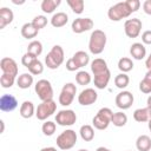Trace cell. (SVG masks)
<instances>
[{"label": "cell", "mask_w": 151, "mask_h": 151, "mask_svg": "<svg viewBox=\"0 0 151 151\" xmlns=\"http://www.w3.org/2000/svg\"><path fill=\"white\" fill-rule=\"evenodd\" d=\"M106 34L101 29H94L88 40V50L92 54H100L103 53L105 46H106Z\"/></svg>", "instance_id": "6da1fadb"}, {"label": "cell", "mask_w": 151, "mask_h": 151, "mask_svg": "<svg viewBox=\"0 0 151 151\" xmlns=\"http://www.w3.org/2000/svg\"><path fill=\"white\" fill-rule=\"evenodd\" d=\"M64 50L60 45H54L45 57V64L50 70H57L64 63Z\"/></svg>", "instance_id": "7a4b0ae2"}, {"label": "cell", "mask_w": 151, "mask_h": 151, "mask_svg": "<svg viewBox=\"0 0 151 151\" xmlns=\"http://www.w3.org/2000/svg\"><path fill=\"white\" fill-rule=\"evenodd\" d=\"M132 14L131 9L129 8L126 1H120L111 6L107 11V17L112 21H120L122 19H125Z\"/></svg>", "instance_id": "3957f363"}, {"label": "cell", "mask_w": 151, "mask_h": 151, "mask_svg": "<svg viewBox=\"0 0 151 151\" xmlns=\"http://www.w3.org/2000/svg\"><path fill=\"white\" fill-rule=\"evenodd\" d=\"M113 112L109 107H101L92 119V124L97 130H105L111 124Z\"/></svg>", "instance_id": "277c9868"}, {"label": "cell", "mask_w": 151, "mask_h": 151, "mask_svg": "<svg viewBox=\"0 0 151 151\" xmlns=\"http://www.w3.org/2000/svg\"><path fill=\"white\" fill-rule=\"evenodd\" d=\"M57 146L60 150H70L77 143V133L74 130H65L57 137Z\"/></svg>", "instance_id": "5b68a950"}, {"label": "cell", "mask_w": 151, "mask_h": 151, "mask_svg": "<svg viewBox=\"0 0 151 151\" xmlns=\"http://www.w3.org/2000/svg\"><path fill=\"white\" fill-rule=\"evenodd\" d=\"M34 91L41 101L53 99V87L47 79H40L34 85Z\"/></svg>", "instance_id": "8992f818"}, {"label": "cell", "mask_w": 151, "mask_h": 151, "mask_svg": "<svg viewBox=\"0 0 151 151\" xmlns=\"http://www.w3.org/2000/svg\"><path fill=\"white\" fill-rule=\"evenodd\" d=\"M55 110H57V103L53 99L41 101V104H39L35 110V117L39 120H46L55 112Z\"/></svg>", "instance_id": "52a82bcc"}, {"label": "cell", "mask_w": 151, "mask_h": 151, "mask_svg": "<svg viewBox=\"0 0 151 151\" xmlns=\"http://www.w3.org/2000/svg\"><path fill=\"white\" fill-rule=\"evenodd\" d=\"M77 86L73 83H66L59 94V104L63 106H70L76 97Z\"/></svg>", "instance_id": "ba28073f"}, {"label": "cell", "mask_w": 151, "mask_h": 151, "mask_svg": "<svg viewBox=\"0 0 151 151\" xmlns=\"http://www.w3.org/2000/svg\"><path fill=\"white\" fill-rule=\"evenodd\" d=\"M77 122V114L73 110H60L55 114V123L60 126H71Z\"/></svg>", "instance_id": "9c48e42d"}, {"label": "cell", "mask_w": 151, "mask_h": 151, "mask_svg": "<svg viewBox=\"0 0 151 151\" xmlns=\"http://www.w3.org/2000/svg\"><path fill=\"white\" fill-rule=\"evenodd\" d=\"M142 27H143V24L138 18L127 19L124 22V31L129 38H137L140 34Z\"/></svg>", "instance_id": "30bf717a"}, {"label": "cell", "mask_w": 151, "mask_h": 151, "mask_svg": "<svg viewBox=\"0 0 151 151\" xmlns=\"http://www.w3.org/2000/svg\"><path fill=\"white\" fill-rule=\"evenodd\" d=\"M93 26H94V22L91 18H77L73 20L71 28L74 33L80 34L86 31H90L91 28H93Z\"/></svg>", "instance_id": "8fae6325"}, {"label": "cell", "mask_w": 151, "mask_h": 151, "mask_svg": "<svg viewBox=\"0 0 151 151\" xmlns=\"http://www.w3.org/2000/svg\"><path fill=\"white\" fill-rule=\"evenodd\" d=\"M98 99V93L94 88H85L78 94V103L83 106H90L94 104Z\"/></svg>", "instance_id": "7c38bea8"}, {"label": "cell", "mask_w": 151, "mask_h": 151, "mask_svg": "<svg viewBox=\"0 0 151 151\" xmlns=\"http://www.w3.org/2000/svg\"><path fill=\"white\" fill-rule=\"evenodd\" d=\"M133 94L130 91H122L116 96V105L120 110H127L133 104Z\"/></svg>", "instance_id": "4fadbf2b"}, {"label": "cell", "mask_w": 151, "mask_h": 151, "mask_svg": "<svg viewBox=\"0 0 151 151\" xmlns=\"http://www.w3.org/2000/svg\"><path fill=\"white\" fill-rule=\"evenodd\" d=\"M0 68H1L2 73H5V74H9L13 77L18 76V71H19L18 65H17L15 60L12 58H8V57L2 58L0 61Z\"/></svg>", "instance_id": "5bb4252c"}, {"label": "cell", "mask_w": 151, "mask_h": 151, "mask_svg": "<svg viewBox=\"0 0 151 151\" xmlns=\"http://www.w3.org/2000/svg\"><path fill=\"white\" fill-rule=\"evenodd\" d=\"M18 107V100L12 94H2L0 98V110L2 112H11Z\"/></svg>", "instance_id": "9a60e30c"}, {"label": "cell", "mask_w": 151, "mask_h": 151, "mask_svg": "<svg viewBox=\"0 0 151 151\" xmlns=\"http://www.w3.org/2000/svg\"><path fill=\"white\" fill-rule=\"evenodd\" d=\"M110 79H111V72H110V70H107L105 72L96 74L94 78H93V83H94V86L98 90H104L109 85Z\"/></svg>", "instance_id": "2e32d148"}, {"label": "cell", "mask_w": 151, "mask_h": 151, "mask_svg": "<svg viewBox=\"0 0 151 151\" xmlns=\"http://www.w3.org/2000/svg\"><path fill=\"white\" fill-rule=\"evenodd\" d=\"M130 54L136 60H142L146 57V48L142 42H134L130 47Z\"/></svg>", "instance_id": "e0dca14e"}, {"label": "cell", "mask_w": 151, "mask_h": 151, "mask_svg": "<svg viewBox=\"0 0 151 151\" xmlns=\"http://www.w3.org/2000/svg\"><path fill=\"white\" fill-rule=\"evenodd\" d=\"M133 119L138 123H145L149 122L151 119V107L146 106V107H142V109H137L133 112Z\"/></svg>", "instance_id": "ac0fdd59"}, {"label": "cell", "mask_w": 151, "mask_h": 151, "mask_svg": "<svg viewBox=\"0 0 151 151\" xmlns=\"http://www.w3.org/2000/svg\"><path fill=\"white\" fill-rule=\"evenodd\" d=\"M13 18H14V14L12 9H9L8 7H1L0 8V29L9 25L13 21Z\"/></svg>", "instance_id": "d6986e66"}, {"label": "cell", "mask_w": 151, "mask_h": 151, "mask_svg": "<svg viewBox=\"0 0 151 151\" xmlns=\"http://www.w3.org/2000/svg\"><path fill=\"white\" fill-rule=\"evenodd\" d=\"M35 110H37V109L34 107V104H33L32 101L25 100V101L21 104L19 112H20V116H21L22 118L28 119V118H32V117L35 114Z\"/></svg>", "instance_id": "ffe728a7"}, {"label": "cell", "mask_w": 151, "mask_h": 151, "mask_svg": "<svg viewBox=\"0 0 151 151\" xmlns=\"http://www.w3.org/2000/svg\"><path fill=\"white\" fill-rule=\"evenodd\" d=\"M67 21H68V15L65 12H58V13L53 14L51 18V25L55 28L64 27L67 24Z\"/></svg>", "instance_id": "44dd1931"}, {"label": "cell", "mask_w": 151, "mask_h": 151, "mask_svg": "<svg viewBox=\"0 0 151 151\" xmlns=\"http://www.w3.org/2000/svg\"><path fill=\"white\" fill-rule=\"evenodd\" d=\"M107 70H109L107 63H106L104 59H101V58H96V59L91 63V71H92L93 76L99 74V73H101V72H105V71H107Z\"/></svg>", "instance_id": "7402d4cb"}, {"label": "cell", "mask_w": 151, "mask_h": 151, "mask_svg": "<svg viewBox=\"0 0 151 151\" xmlns=\"http://www.w3.org/2000/svg\"><path fill=\"white\" fill-rule=\"evenodd\" d=\"M17 85L19 88L26 90L33 85V76L31 73H22L17 78Z\"/></svg>", "instance_id": "603a6c76"}, {"label": "cell", "mask_w": 151, "mask_h": 151, "mask_svg": "<svg viewBox=\"0 0 151 151\" xmlns=\"http://www.w3.org/2000/svg\"><path fill=\"white\" fill-rule=\"evenodd\" d=\"M39 29H37L32 22H26L21 26V35L25 39H33L38 35Z\"/></svg>", "instance_id": "cb8c5ba5"}, {"label": "cell", "mask_w": 151, "mask_h": 151, "mask_svg": "<svg viewBox=\"0 0 151 151\" xmlns=\"http://www.w3.org/2000/svg\"><path fill=\"white\" fill-rule=\"evenodd\" d=\"M136 147L138 151H150L151 150V138L146 134H140L136 140Z\"/></svg>", "instance_id": "d4e9b609"}, {"label": "cell", "mask_w": 151, "mask_h": 151, "mask_svg": "<svg viewBox=\"0 0 151 151\" xmlns=\"http://www.w3.org/2000/svg\"><path fill=\"white\" fill-rule=\"evenodd\" d=\"M72 59L74 60V63L78 65L79 68L86 66V65L90 63V57H88V54H87L86 52H84V51H78V52H76V53L72 55Z\"/></svg>", "instance_id": "484cf974"}, {"label": "cell", "mask_w": 151, "mask_h": 151, "mask_svg": "<svg viewBox=\"0 0 151 151\" xmlns=\"http://www.w3.org/2000/svg\"><path fill=\"white\" fill-rule=\"evenodd\" d=\"M111 123H112L114 126H117V127H123V126H125L126 123H127V116H126L123 111L113 112Z\"/></svg>", "instance_id": "4316f807"}, {"label": "cell", "mask_w": 151, "mask_h": 151, "mask_svg": "<svg viewBox=\"0 0 151 151\" xmlns=\"http://www.w3.org/2000/svg\"><path fill=\"white\" fill-rule=\"evenodd\" d=\"M79 133H80L81 139L85 142H91L94 138V129H93V126H91L88 124L83 125L79 130Z\"/></svg>", "instance_id": "83f0119b"}, {"label": "cell", "mask_w": 151, "mask_h": 151, "mask_svg": "<svg viewBox=\"0 0 151 151\" xmlns=\"http://www.w3.org/2000/svg\"><path fill=\"white\" fill-rule=\"evenodd\" d=\"M139 90L143 93H145V94L151 93V70H147V72L145 73L144 78L140 80V83H139Z\"/></svg>", "instance_id": "f1b7e54d"}, {"label": "cell", "mask_w": 151, "mask_h": 151, "mask_svg": "<svg viewBox=\"0 0 151 151\" xmlns=\"http://www.w3.org/2000/svg\"><path fill=\"white\" fill-rule=\"evenodd\" d=\"M60 4H61L60 0H42L40 7H41V9H42L44 13L50 14V13H53L54 9H55Z\"/></svg>", "instance_id": "f546056e"}, {"label": "cell", "mask_w": 151, "mask_h": 151, "mask_svg": "<svg viewBox=\"0 0 151 151\" xmlns=\"http://www.w3.org/2000/svg\"><path fill=\"white\" fill-rule=\"evenodd\" d=\"M27 53H29L34 57H39L42 53V44L39 40L31 41L27 46Z\"/></svg>", "instance_id": "4dcf8cb0"}, {"label": "cell", "mask_w": 151, "mask_h": 151, "mask_svg": "<svg viewBox=\"0 0 151 151\" xmlns=\"http://www.w3.org/2000/svg\"><path fill=\"white\" fill-rule=\"evenodd\" d=\"M118 68L122 71V73H127L133 68V61L132 59L127 57H123L118 60Z\"/></svg>", "instance_id": "1f68e13d"}, {"label": "cell", "mask_w": 151, "mask_h": 151, "mask_svg": "<svg viewBox=\"0 0 151 151\" xmlns=\"http://www.w3.org/2000/svg\"><path fill=\"white\" fill-rule=\"evenodd\" d=\"M130 83V78L126 73H119L114 77V85L120 88V90H124Z\"/></svg>", "instance_id": "d6a6232c"}, {"label": "cell", "mask_w": 151, "mask_h": 151, "mask_svg": "<svg viewBox=\"0 0 151 151\" xmlns=\"http://www.w3.org/2000/svg\"><path fill=\"white\" fill-rule=\"evenodd\" d=\"M67 5L76 14H81L84 12V7H85L84 0H67Z\"/></svg>", "instance_id": "836d02e7"}, {"label": "cell", "mask_w": 151, "mask_h": 151, "mask_svg": "<svg viewBox=\"0 0 151 151\" xmlns=\"http://www.w3.org/2000/svg\"><path fill=\"white\" fill-rule=\"evenodd\" d=\"M91 80H92V78H91L90 73L86 72V71H79V72H77V74H76V81H77L79 85H83V86L88 85V84L91 83Z\"/></svg>", "instance_id": "e575fe53"}, {"label": "cell", "mask_w": 151, "mask_h": 151, "mask_svg": "<svg viewBox=\"0 0 151 151\" xmlns=\"http://www.w3.org/2000/svg\"><path fill=\"white\" fill-rule=\"evenodd\" d=\"M55 130H57V124H55L54 122H51V120H46V122L42 124V126H41L42 133H44L45 136H47V137L53 136L54 132H55Z\"/></svg>", "instance_id": "d590c367"}, {"label": "cell", "mask_w": 151, "mask_h": 151, "mask_svg": "<svg viewBox=\"0 0 151 151\" xmlns=\"http://www.w3.org/2000/svg\"><path fill=\"white\" fill-rule=\"evenodd\" d=\"M27 68L32 76H38V74H41L44 72V65L39 59H35Z\"/></svg>", "instance_id": "8d00e7d4"}, {"label": "cell", "mask_w": 151, "mask_h": 151, "mask_svg": "<svg viewBox=\"0 0 151 151\" xmlns=\"http://www.w3.org/2000/svg\"><path fill=\"white\" fill-rule=\"evenodd\" d=\"M15 78H17V77H13V76L2 73L1 77H0V84H1V87H4V88H9V87H12V86L14 85V83L17 81Z\"/></svg>", "instance_id": "74e56055"}, {"label": "cell", "mask_w": 151, "mask_h": 151, "mask_svg": "<svg viewBox=\"0 0 151 151\" xmlns=\"http://www.w3.org/2000/svg\"><path fill=\"white\" fill-rule=\"evenodd\" d=\"M31 22L33 24V26L37 29H41V28H44L47 25V18L45 15H37Z\"/></svg>", "instance_id": "f35d334b"}, {"label": "cell", "mask_w": 151, "mask_h": 151, "mask_svg": "<svg viewBox=\"0 0 151 151\" xmlns=\"http://www.w3.org/2000/svg\"><path fill=\"white\" fill-rule=\"evenodd\" d=\"M35 59H38L37 57H34V55H32V54H29V53H25L22 57H21V64L25 66V67H28Z\"/></svg>", "instance_id": "ab89813d"}, {"label": "cell", "mask_w": 151, "mask_h": 151, "mask_svg": "<svg viewBox=\"0 0 151 151\" xmlns=\"http://www.w3.org/2000/svg\"><path fill=\"white\" fill-rule=\"evenodd\" d=\"M126 4H127V6H129V8L131 9L132 13L137 12L140 7V1L139 0H126Z\"/></svg>", "instance_id": "60d3db41"}, {"label": "cell", "mask_w": 151, "mask_h": 151, "mask_svg": "<svg viewBox=\"0 0 151 151\" xmlns=\"http://www.w3.org/2000/svg\"><path fill=\"white\" fill-rule=\"evenodd\" d=\"M66 70L70 71V72H74V71H77V70H79L78 65L74 63V60L72 59V57H71L70 59H67V61H66Z\"/></svg>", "instance_id": "b9f144b4"}, {"label": "cell", "mask_w": 151, "mask_h": 151, "mask_svg": "<svg viewBox=\"0 0 151 151\" xmlns=\"http://www.w3.org/2000/svg\"><path fill=\"white\" fill-rule=\"evenodd\" d=\"M142 41L145 45H151V31L150 29L143 32V34H142Z\"/></svg>", "instance_id": "7bdbcfd3"}, {"label": "cell", "mask_w": 151, "mask_h": 151, "mask_svg": "<svg viewBox=\"0 0 151 151\" xmlns=\"http://www.w3.org/2000/svg\"><path fill=\"white\" fill-rule=\"evenodd\" d=\"M143 11L145 12V14L151 15V0H145L143 2Z\"/></svg>", "instance_id": "ee69618b"}, {"label": "cell", "mask_w": 151, "mask_h": 151, "mask_svg": "<svg viewBox=\"0 0 151 151\" xmlns=\"http://www.w3.org/2000/svg\"><path fill=\"white\" fill-rule=\"evenodd\" d=\"M145 66H146V68H147V70H151V53L149 54V57H146Z\"/></svg>", "instance_id": "f6af8a7d"}, {"label": "cell", "mask_w": 151, "mask_h": 151, "mask_svg": "<svg viewBox=\"0 0 151 151\" xmlns=\"http://www.w3.org/2000/svg\"><path fill=\"white\" fill-rule=\"evenodd\" d=\"M40 151H58V150L53 146H47V147H42Z\"/></svg>", "instance_id": "bcb514c9"}, {"label": "cell", "mask_w": 151, "mask_h": 151, "mask_svg": "<svg viewBox=\"0 0 151 151\" xmlns=\"http://www.w3.org/2000/svg\"><path fill=\"white\" fill-rule=\"evenodd\" d=\"M96 151H112V150H110V149H107V147H104V146H99Z\"/></svg>", "instance_id": "7dc6e473"}, {"label": "cell", "mask_w": 151, "mask_h": 151, "mask_svg": "<svg viewBox=\"0 0 151 151\" xmlns=\"http://www.w3.org/2000/svg\"><path fill=\"white\" fill-rule=\"evenodd\" d=\"M0 124H1V131H0V133H2V132H4V130H5V123H4V120H2V119L0 120Z\"/></svg>", "instance_id": "c3c4849f"}, {"label": "cell", "mask_w": 151, "mask_h": 151, "mask_svg": "<svg viewBox=\"0 0 151 151\" xmlns=\"http://www.w3.org/2000/svg\"><path fill=\"white\" fill-rule=\"evenodd\" d=\"M146 104H147V106H149V107H151V96H149V97H147Z\"/></svg>", "instance_id": "681fc988"}, {"label": "cell", "mask_w": 151, "mask_h": 151, "mask_svg": "<svg viewBox=\"0 0 151 151\" xmlns=\"http://www.w3.org/2000/svg\"><path fill=\"white\" fill-rule=\"evenodd\" d=\"M147 126H149V130H150V132H151V119L147 122Z\"/></svg>", "instance_id": "f907efd6"}, {"label": "cell", "mask_w": 151, "mask_h": 151, "mask_svg": "<svg viewBox=\"0 0 151 151\" xmlns=\"http://www.w3.org/2000/svg\"><path fill=\"white\" fill-rule=\"evenodd\" d=\"M78 151H88V150H87V149H79Z\"/></svg>", "instance_id": "816d5d0a"}]
</instances>
